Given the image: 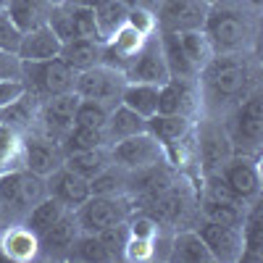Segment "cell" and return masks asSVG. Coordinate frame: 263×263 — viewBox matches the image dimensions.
<instances>
[{"mask_svg":"<svg viewBox=\"0 0 263 263\" xmlns=\"http://www.w3.org/2000/svg\"><path fill=\"white\" fill-rule=\"evenodd\" d=\"M200 98L211 108H234L255 92V71L245 53H216L197 74Z\"/></svg>","mask_w":263,"mask_h":263,"instance_id":"obj_1","label":"cell"},{"mask_svg":"<svg viewBox=\"0 0 263 263\" xmlns=\"http://www.w3.org/2000/svg\"><path fill=\"white\" fill-rule=\"evenodd\" d=\"M203 34L213 53H245L255 42V8L245 0H216L208 8Z\"/></svg>","mask_w":263,"mask_h":263,"instance_id":"obj_2","label":"cell"},{"mask_svg":"<svg viewBox=\"0 0 263 263\" xmlns=\"http://www.w3.org/2000/svg\"><path fill=\"white\" fill-rule=\"evenodd\" d=\"M224 126H227L234 153L258 156L260 140H263V95L255 90L242 103H237L232 119Z\"/></svg>","mask_w":263,"mask_h":263,"instance_id":"obj_3","label":"cell"},{"mask_svg":"<svg viewBox=\"0 0 263 263\" xmlns=\"http://www.w3.org/2000/svg\"><path fill=\"white\" fill-rule=\"evenodd\" d=\"M21 79L34 98H53L74 90L77 71L55 55L48 61H21Z\"/></svg>","mask_w":263,"mask_h":263,"instance_id":"obj_4","label":"cell"},{"mask_svg":"<svg viewBox=\"0 0 263 263\" xmlns=\"http://www.w3.org/2000/svg\"><path fill=\"white\" fill-rule=\"evenodd\" d=\"M74 218L82 232L98 234L114 224H121L129 218V203L124 195H90L74 211Z\"/></svg>","mask_w":263,"mask_h":263,"instance_id":"obj_5","label":"cell"},{"mask_svg":"<svg viewBox=\"0 0 263 263\" xmlns=\"http://www.w3.org/2000/svg\"><path fill=\"white\" fill-rule=\"evenodd\" d=\"M126 77L119 69H111L105 63H98L87 71L77 74L74 82V92L84 100H98L108 108H116L121 103V92H124Z\"/></svg>","mask_w":263,"mask_h":263,"instance_id":"obj_6","label":"cell"},{"mask_svg":"<svg viewBox=\"0 0 263 263\" xmlns=\"http://www.w3.org/2000/svg\"><path fill=\"white\" fill-rule=\"evenodd\" d=\"M108 150H111V161L119 163L126 171H140V168L158 166L166 158L163 145L153 137L150 132H140V135H132L126 140H119Z\"/></svg>","mask_w":263,"mask_h":263,"instance_id":"obj_7","label":"cell"},{"mask_svg":"<svg viewBox=\"0 0 263 263\" xmlns=\"http://www.w3.org/2000/svg\"><path fill=\"white\" fill-rule=\"evenodd\" d=\"M211 3L205 0H161L156 11L158 32H192L203 29Z\"/></svg>","mask_w":263,"mask_h":263,"instance_id":"obj_8","label":"cell"},{"mask_svg":"<svg viewBox=\"0 0 263 263\" xmlns=\"http://www.w3.org/2000/svg\"><path fill=\"white\" fill-rule=\"evenodd\" d=\"M232 156L234 147L224 124L205 121L197 129V161L203 166V174H218Z\"/></svg>","mask_w":263,"mask_h":263,"instance_id":"obj_9","label":"cell"},{"mask_svg":"<svg viewBox=\"0 0 263 263\" xmlns=\"http://www.w3.org/2000/svg\"><path fill=\"white\" fill-rule=\"evenodd\" d=\"M221 179L229 184V190L239 197L242 203H253L260 197V171H258V156H245L234 153L218 171Z\"/></svg>","mask_w":263,"mask_h":263,"instance_id":"obj_10","label":"cell"},{"mask_svg":"<svg viewBox=\"0 0 263 263\" xmlns=\"http://www.w3.org/2000/svg\"><path fill=\"white\" fill-rule=\"evenodd\" d=\"M124 77L126 82H147V84H166L171 79L163 58V48H161V37L145 40V45L135 53V58L124 69Z\"/></svg>","mask_w":263,"mask_h":263,"instance_id":"obj_11","label":"cell"},{"mask_svg":"<svg viewBox=\"0 0 263 263\" xmlns=\"http://www.w3.org/2000/svg\"><path fill=\"white\" fill-rule=\"evenodd\" d=\"M197 234L203 237V242L211 250L213 260L239 263V255H242V229L203 218V224L197 227Z\"/></svg>","mask_w":263,"mask_h":263,"instance_id":"obj_12","label":"cell"},{"mask_svg":"<svg viewBox=\"0 0 263 263\" xmlns=\"http://www.w3.org/2000/svg\"><path fill=\"white\" fill-rule=\"evenodd\" d=\"M200 105V87L197 79H177L171 77L166 84H161L158 92V114H171V116H190Z\"/></svg>","mask_w":263,"mask_h":263,"instance_id":"obj_13","label":"cell"},{"mask_svg":"<svg viewBox=\"0 0 263 263\" xmlns=\"http://www.w3.org/2000/svg\"><path fill=\"white\" fill-rule=\"evenodd\" d=\"M77 103L79 95L71 92H63V95H53L45 98V105L40 108V121H42V135L55 140L61 145L63 135L74 126V111H77Z\"/></svg>","mask_w":263,"mask_h":263,"instance_id":"obj_14","label":"cell"},{"mask_svg":"<svg viewBox=\"0 0 263 263\" xmlns=\"http://www.w3.org/2000/svg\"><path fill=\"white\" fill-rule=\"evenodd\" d=\"M21 163L32 174L50 177L58 166H63V150L55 140H50L45 135L29 137L27 142H21Z\"/></svg>","mask_w":263,"mask_h":263,"instance_id":"obj_15","label":"cell"},{"mask_svg":"<svg viewBox=\"0 0 263 263\" xmlns=\"http://www.w3.org/2000/svg\"><path fill=\"white\" fill-rule=\"evenodd\" d=\"M45 184H48V195L61 200L69 211H77L90 197V182L82 179L79 174H74L66 166H58L50 177H45Z\"/></svg>","mask_w":263,"mask_h":263,"instance_id":"obj_16","label":"cell"},{"mask_svg":"<svg viewBox=\"0 0 263 263\" xmlns=\"http://www.w3.org/2000/svg\"><path fill=\"white\" fill-rule=\"evenodd\" d=\"M79 224L74 218V211H66L53 227H48L37 237L40 242V253H45L48 258H66L74 245V239L79 237Z\"/></svg>","mask_w":263,"mask_h":263,"instance_id":"obj_17","label":"cell"},{"mask_svg":"<svg viewBox=\"0 0 263 263\" xmlns=\"http://www.w3.org/2000/svg\"><path fill=\"white\" fill-rule=\"evenodd\" d=\"M190 129H192V119H190V116L153 114V116L147 119V132H150V135L163 145L166 156H168V153H171L174 147H179V142H184V140H187Z\"/></svg>","mask_w":263,"mask_h":263,"instance_id":"obj_18","label":"cell"},{"mask_svg":"<svg viewBox=\"0 0 263 263\" xmlns=\"http://www.w3.org/2000/svg\"><path fill=\"white\" fill-rule=\"evenodd\" d=\"M239 263H263V203L253 200L242 224V255Z\"/></svg>","mask_w":263,"mask_h":263,"instance_id":"obj_19","label":"cell"},{"mask_svg":"<svg viewBox=\"0 0 263 263\" xmlns=\"http://www.w3.org/2000/svg\"><path fill=\"white\" fill-rule=\"evenodd\" d=\"M61 45H63V42L45 24V27H37L32 32H24L16 55L21 61H48V58H55L61 53Z\"/></svg>","mask_w":263,"mask_h":263,"instance_id":"obj_20","label":"cell"},{"mask_svg":"<svg viewBox=\"0 0 263 263\" xmlns=\"http://www.w3.org/2000/svg\"><path fill=\"white\" fill-rule=\"evenodd\" d=\"M105 132V140H108V147L119 140H126L132 135H140V132H147V119H142L140 114H135L132 108L126 105H116L111 108V114H108V121L103 126Z\"/></svg>","mask_w":263,"mask_h":263,"instance_id":"obj_21","label":"cell"},{"mask_svg":"<svg viewBox=\"0 0 263 263\" xmlns=\"http://www.w3.org/2000/svg\"><path fill=\"white\" fill-rule=\"evenodd\" d=\"M8 16L13 18V24L21 32H32L37 27L48 24V16L53 11L50 0H8L6 3Z\"/></svg>","mask_w":263,"mask_h":263,"instance_id":"obj_22","label":"cell"},{"mask_svg":"<svg viewBox=\"0 0 263 263\" xmlns=\"http://www.w3.org/2000/svg\"><path fill=\"white\" fill-rule=\"evenodd\" d=\"M100 55H103V42L87 40V37H74L69 42H63L61 53H58V58H63L77 74L92 69V66H98L100 63Z\"/></svg>","mask_w":263,"mask_h":263,"instance_id":"obj_23","label":"cell"},{"mask_svg":"<svg viewBox=\"0 0 263 263\" xmlns=\"http://www.w3.org/2000/svg\"><path fill=\"white\" fill-rule=\"evenodd\" d=\"M158 92L161 84H147V82H126L121 92V105L132 108L142 119H150L158 114Z\"/></svg>","mask_w":263,"mask_h":263,"instance_id":"obj_24","label":"cell"},{"mask_svg":"<svg viewBox=\"0 0 263 263\" xmlns=\"http://www.w3.org/2000/svg\"><path fill=\"white\" fill-rule=\"evenodd\" d=\"M171 260H179V263H216L211 250L203 242V237L197 234V229L177 232V237L171 239Z\"/></svg>","mask_w":263,"mask_h":263,"instance_id":"obj_25","label":"cell"},{"mask_svg":"<svg viewBox=\"0 0 263 263\" xmlns=\"http://www.w3.org/2000/svg\"><path fill=\"white\" fill-rule=\"evenodd\" d=\"M111 150L108 147H92V150H82V153H69V156H63V166L71 168L74 174H79L82 179H95L98 174L111 166Z\"/></svg>","mask_w":263,"mask_h":263,"instance_id":"obj_26","label":"cell"},{"mask_svg":"<svg viewBox=\"0 0 263 263\" xmlns=\"http://www.w3.org/2000/svg\"><path fill=\"white\" fill-rule=\"evenodd\" d=\"M161 48H163V58L168 66V74L177 79H197L195 66L190 63V58L182 50V42L177 32H161Z\"/></svg>","mask_w":263,"mask_h":263,"instance_id":"obj_27","label":"cell"},{"mask_svg":"<svg viewBox=\"0 0 263 263\" xmlns=\"http://www.w3.org/2000/svg\"><path fill=\"white\" fill-rule=\"evenodd\" d=\"M92 11H95V21H98L100 37H103V42H108L126 24L129 3H126V0H103V3H98Z\"/></svg>","mask_w":263,"mask_h":263,"instance_id":"obj_28","label":"cell"},{"mask_svg":"<svg viewBox=\"0 0 263 263\" xmlns=\"http://www.w3.org/2000/svg\"><path fill=\"white\" fill-rule=\"evenodd\" d=\"M245 213H248V203H239V200H211V197H203V218H208V221H218V224L242 229Z\"/></svg>","mask_w":263,"mask_h":263,"instance_id":"obj_29","label":"cell"},{"mask_svg":"<svg viewBox=\"0 0 263 263\" xmlns=\"http://www.w3.org/2000/svg\"><path fill=\"white\" fill-rule=\"evenodd\" d=\"M0 250H3L8 260H32L40 253V242H37V234H32L27 227H21V229L6 232Z\"/></svg>","mask_w":263,"mask_h":263,"instance_id":"obj_30","label":"cell"},{"mask_svg":"<svg viewBox=\"0 0 263 263\" xmlns=\"http://www.w3.org/2000/svg\"><path fill=\"white\" fill-rule=\"evenodd\" d=\"M66 211H69V208H66L61 200H55V197L53 195H48V197H42V200L27 213V229L32 232V234H42V232H45L48 227H53L55 221H58V218L66 213Z\"/></svg>","mask_w":263,"mask_h":263,"instance_id":"obj_31","label":"cell"},{"mask_svg":"<svg viewBox=\"0 0 263 263\" xmlns=\"http://www.w3.org/2000/svg\"><path fill=\"white\" fill-rule=\"evenodd\" d=\"M92 147H108L105 132L103 129H92V126H71L61 140V150L63 156L69 153H82V150H92Z\"/></svg>","mask_w":263,"mask_h":263,"instance_id":"obj_32","label":"cell"},{"mask_svg":"<svg viewBox=\"0 0 263 263\" xmlns=\"http://www.w3.org/2000/svg\"><path fill=\"white\" fill-rule=\"evenodd\" d=\"M69 260H82V263H108L114 260L111 253L105 250V245L100 242L98 234H87V232H79V237L74 239V245L66 255Z\"/></svg>","mask_w":263,"mask_h":263,"instance_id":"obj_33","label":"cell"},{"mask_svg":"<svg viewBox=\"0 0 263 263\" xmlns=\"http://www.w3.org/2000/svg\"><path fill=\"white\" fill-rule=\"evenodd\" d=\"M177 34H179V42H182L184 55H187V58H190V63L195 66V71L200 74V69H203V66L216 55V53H213V48H211V42H208V37L203 34V29L177 32Z\"/></svg>","mask_w":263,"mask_h":263,"instance_id":"obj_34","label":"cell"},{"mask_svg":"<svg viewBox=\"0 0 263 263\" xmlns=\"http://www.w3.org/2000/svg\"><path fill=\"white\" fill-rule=\"evenodd\" d=\"M32 100H34V95L27 90L24 98H18L16 103L6 105L3 108V124L11 126V129H16V132L29 129L32 126V119H34V103Z\"/></svg>","mask_w":263,"mask_h":263,"instance_id":"obj_35","label":"cell"},{"mask_svg":"<svg viewBox=\"0 0 263 263\" xmlns=\"http://www.w3.org/2000/svg\"><path fill=\"white\" fill-rule=\"evenodd\" d=\"M108 114L111 108L98 103V100H84L79 98L77 103V111H74V124L77 126H92V129H103L105 121H108Z\"/></svg>","mask_w":263,"mask_h":263,"instance_id":"obj_36","label":"cell"},{"mask_svg":"<svg viewBox=\"0 0 263 263\" xmlns=\"http://www.w3.org/2000/svg\"><path fill=\"white\" fill-rule=\"evenodd\" d=\"M69 3V11H71V21H74V34L77 37H87V40H98L103 42L100 37V29H98V21H95V11L90 6H79V3Z\"/></svg>","mask_w":263,"mask_h":263,"instance_id":"obj_37","label":"cell"},{"mask_svg":"<svg viewBox=\"0 0 263 263\" xmlns=\"http://www.w3.org/2000/svg\"><path fill=\"white\" fill-rule=\"evenodd\" d=\"M98 237H100V242L105 245V250L111 253L114 260H124L126 245H129V218L121 221V224H114V227L98 232Z\"/></svg>","mask_w":263,"mask_h":263,"instance_id":"obj_38","label":"cell"},{"mask_svg":"<svg viewBox=\"0 0 263 263\" xmlns=\"http://www.w3.org/2000/svg\"><path fill=\"white\" fill-rule=\"evenodd\" d=\"M11 161H21V142L18 132L0 124V171L11 168Z\"/></svg>","mask_w":263,"mask_h":263,"instance_id":"obj_39","label":"cell"},{"mask_svg":"<svg viewBox=\"0 0 263 263\" xmlns=\"http://www.w3.org/2000/svg\"><path fill=\"white\" fill-rule=\"evenodd\" d=\"M21 37H24V32L13 24L8 11H0V53H18Z\"/></svg>","mask_w":263,"mask_h":263,"instance_id":"obj_40","label":"cell"},{"mask_svg":"<svg viewBox=\"0 0 263 263\" xmlns=\"http://www.w3.org/2000/svg\"><path fill=\"white\" fill-rule=\"evenodd\" d=\"M24 95H27V82L21 79V77L0 79V108L16 103L18 98H24Z\"/></svg>","mask_w":263,"mask_h":263,"instance_id":"obj_41","label":"cell"},{"mask_svg":"<svg viewBox=\"0 0 263 263\" xmlns=\"http://www.w3.org/2000/svg\"><path fill=\"white\" fill-rule=\"evenodd\" d=\"M21 77V58L16 53H0V79Z\"/></svg>","mask_w":263,"mask_h":263,"instance_id":"obj_42","label":"cell"},{"mask_svg":"<svg viewBox=\"0 0 263 263\" xmlns=\"http://www.w3.org/2000/svg\"><path fill=\"white\" fill-rule=\"evenodd\" d=\"M71 3H79V6H90V8H95L98 3H103V0H71Z\"/></svg>","mask_w":263,"mask_h":263,"instance_id":"obj_43","label":"cell"},{"mask_svg":"<svg viewBox=\"0 0 263 263\" xmlns=\"http://www.w3.org/2000/svg\"><path fill=\"white\" fill-rule=\"evenodd\" d=\"M245 3H248V6H253V8L258 11V8H260V3H263V0H245Z\"/></svg>","mask_w":263,"mask_h":263,"instance_id":"obj_44","label":"cell"},{"mask_svg":"<svg viewBox=\"0 0 263 263\" xmlns=\"http://www.w3.org/2000/svg\"><path fill=\"white\" fill-rule=\"evenodd\" d=\"M6 3H8V0H0V11H6Z\"/></svg>","mask_w":263,"mask_h":263,"instance_id":"obj_45","label":"cell"},{"mask_svg":"<svg viewBox=\"0 0 263 263\" xmlns=\"http://www.w3.org/2000/svg\"><path fill=\"white\" fill-rule=\"evenodd\" d=\"M50 3H53V6H58V3H66V0H50Z\"/></svg>","mask_w":263,"mask_h":263,"instance_id":"obj_46","label":"cell"},{"mask_svg":"<svg viewBox=\"0 0 263 263\" xmlns=\"http://www.w3.org/2000/svg\"><path fill=\"white\" fill-rule=\"evenodd\" d=\"M0 124H3V108H0Z\"/></svg>","mask_w":263,"mask_h":263,"instance_id":"obj_47","label":"cell"},{"mask_svg":"<svg viewBox=\"0 0 263 263\" xmlns=\"http://www.w3.org/2000/svg\"><path fill=\"white\" fill-rule=\"evenodd\" d=\"M205 3H216V0H205Z\"/></svg>","mask_w":263,"mask_h":263,"instance_id":"obj_48","label":"cell"}]
</instances>
